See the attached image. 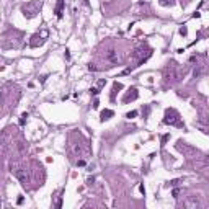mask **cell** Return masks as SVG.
<instances>
[{
  "label": "cell",
  "mask_w": 209,
  "mask_h": 209,
  "mask_svg": "<svg viewBox=\"0 0 209 209\" xmlns=\"http://www.w3.org/2000/svg\"><path fill=\"white\" fill-rule=\"evenodd\" d=\"M23 201H25V198H23V196H20V198L17 199V204H23Z\"/></svg>",
  "instance_id": "16"
},
{
  "label": "cell",
  "mask_w": 209,
  "mask_h": 209,
  "mask_svg": "<svg viewBox=\"0 0 209 209\" xmlns=\"http://www.w3.org/2000/svg\"><path fill=\"white\" fill-rule=\"evenodd\" d=\"M137 96H139V93H137V88H129V93H127V95L123 98V101H124V103L134 101V100H137Z\"/></svg>",
  "instance_id": "5"
},
{
  "label": "cell",
  "mask_w": 209,
  "mask_h": 209,
  "mask_svg": "<svg viewBox=\"0 0 209 209\" xmlns=\"http://www.w3.org/2000/svg\"><path fill=\"white\" fill-rule=\"evenodd\" d=\"M180 183V180H172V182H170V185H173V186H175V185H178Z\"/></svg>",
  "instance_id": "18"
},
{
  "label": "cell",
  "mask_w": 209,
  "mask_h": 209,
  "mask_svg": "<svg viewBox=\"0 0 209 209\" xmlns=\"http://www.w3.org/2000/svg\"><path fill=\"white\" fill-rule=\"evenodd\" d=\"M77 165H79V167H83V165H85V160H83V159L77 160Z\"/></svg>",
  "instance_id": "15"
},
{
  "label": "cell",
  "mask_w": 209,
  "mask_h": 209,
  "mask_svg": "<svg viewBox=\"0 0 209 209\" xmlns=\"http://www.w3.org/2000/svg\"><path fill=\"white\" fill-rule=\"evenodd\" d=\"M92 93H93V95H98V93H100L98 88H92Z\"/></svg>",
  "instance_id": "19"
},
{
  "label": "cell",
  "mask_w": 209,
  "mask_h": 209,
  "mask_svg": "<svg viewBox=\"0 0 209 209\" xmlns=\"http://www.w3.org/2000/svg\"><path fill=\"white\" fill-rule=\"evenodd\" d=\"M113 114H114V113H113L111 110H103V111H101V114H100V116H101L100 119H101V121H108V119H110Z\"/></svg>",
  "instance_id": "10"
},
{
  "label": "cell",
  "mask_w": 209,
  "mask_h": 209,
  "mask_svg": "<svg viewBox=\"0 0 209 209\" xmlns=\"http://www.w3.org/2000/svg\"><path fill=\"white\" fill-rule=\"evenodd\" d=\"M178 195H180V190H178V188H175V190H173V196L176 198V196H178Z\"/></svg>",
  "instance_id": "17"
},
{
  "label": "cell",
  "mask_w": 209,
  "mask_h": 209,
  "mask_svg": "<svg viewBox=\"0 0 209 209\" xmlns=\"http://www.w3.org/2000/svg\"><path fill=\"white\" fill-rule=\"evenodd\" d=\"M163 124H170V126H178V127H183V124L180 123V116L175 110H167L165 111V116H163Z\"/></svg>",
  "instance_id": "2"
},
{
  "label": "cell",
  "mask_w": 209,
  "mask_h": 209,
  "mask_svg": "<svg viewBox=\"0 0 209 209\" xmlns=\"http://www.w3.org/2000/svg\"><path fill=\"white\" fill-rule=\"evenodd\" d=\"M88 70H96V67L93 66V64H90V66H88Z\"/></svg>",
  "instance_id": "21"
},
{
  "label": "cell",
  "mask_w": 209,
  "mask_h": 209,
  "mask_svg": "<svg viewBox=\"0 0 209 209\" xmlns=\"http://www.w3.org/2000/svg\"><path fill=\"white\" fill-rule=\"evenodd\" d=\"M106 57H108V61L110 62H113V64H116L118 62V54H116V51H108V54H106Z\"/></svg>",
  "instance_id": "9"
},
{
  "label": "cell",
  "mask_w": 209,
  "mask_h": 209,
  "mask_svg": "<svg viewBox=\"0 0 209 209\" xmlns=\"http://www.w3.org/2000/svg\"><path fill=\"white\" fill-rule=\"evenodd\" d=\"M118 90H123V83L114 82V85H113V92H111V100H114V98H116V93H118Z\"/></svg>",
  "instance_id": "11"
},
{
  "label": "cell",
  "mask_w": 209,
  "mask_h": 209,
  "mask_svg": "<svg viewBox=\"0 0 209 209\" xmlns=\"http://www.w3.org/2000/svg\"><path fill=\"white\" fill-rule=\"evenodd\" d=\"M183 206L188 209H196L198 207V201H196V198H188L183 201Z\"/></svg>",
  "instance_id": "8"
},
{
  "label": "cell",
  "mask_w": 209,
  "mask_h": 209,
  "mask_svg": "<svg viewBox=\"0 0 209 209\" xmlns=\"http://www.w3.org/2000/svg\"><path fill=\"white\" fill-rule=\"evenodd\" d=\"M26 118H28V113H23V114H21V118H20V124H21V126L26 123Z\"/></svg>",
  "instance_id": "13"
},
{
  "label": "cell",
  "mask_w": 209,
  "mask_h": 209,
  "mask_svg": "<svg viewBox=\"0 0 209 209\" xmlns=\"http://www.w3.org/2000/svg\"><path fill=\"white\" fill-rule=\"evenodd\" d=\"M54 13H56V17H57L59 20L62 18V15H64V0H57V5H56Z\"/></svg>",
  "instance_id": "7"
},
{
  "label": "cell",
  "mask_w": 209,
  "mask_h": 209,
  "mask_svg": "<svg viewBox=\"0 0 209 209\" xmlns=\"http://www.w3.org/2000/svg\"><path fill=\"white\" fill-rule=\"evenodd\" d=\"M47 36H49V31H47V30H43L41 33L33 34V38H31V41H30V46H31V47H38V46H41V44L46 41Z\"/></svg>",
  "instance_id": "4"
},
{
  "label": "cell",
  "mask_w": 209,
  "mask_h": 209,
  "mask_svg": "<svg viewBox=\"0 0 209 209\" xmlns=\"http://www.w3.org/2000/svg\"><path fill=\"white\" fill-rule=\"evenodd\" d=\"M104 83H106V80H100V82H98V87H103Z\"/></svg>",
  "instance_id": "22"
},
{
  "label": "cell",
  "mask_w": 209,
  "mask_h": 209,
  "mask_svg": "<svg viewBox=\"0 0 209 209\" xmlns=\"http://www.w3.org/2000/svg\"><path fill=\"white\" fill-rule=\"evenodd\" d=\"M137 116V111H129V113L126 114V118H129V119H132V118H136Z\"/></svg>",
  "instance_id": "14"
},
{
  "label": "cell",
  "mask_w": 209,
  "mask_h": 209,
  "mask_svg": "<svg viewBox=\"0 0 209 209\" xmlns=\"http://www.w3.org/2000/svg\"><path fill=\"white\" fill-rule=\"evenodd\" d=\"M93 182H95V178H93V176H92V178H88V180H87V183H88V185H92V183H93Z\"/></svg>",
  "instance_id": "23"
},
{
  "label": "cell",
  "mask_w": 209,
  "mask_h": 209,
  "mask_svg": "<svg viewBox=\"0 0 209 209\" xmlns=\"http://www.w3.org/2000/svg\"><path fill=\"white\" fill-rule=\"evenodd\" d=\"M180 34H182V36H186V34H188V28L185 26V25L180 28Z\"/></svg>",
  "instance_id": "12"
},
{
  "label": "cell",
  "mask_w": 209,
  "mask_h": 209,
  "mask_svg": "<svg viewBox=\"0 0 209 209\" xmlns=\"http://www.w3.org/2000/svg\"><path fill=\"white\" fill-rule=\"evenodd\" d=\"M21 11H23V15H25L26 18H34L36 15H38V11H39V3L38 2L26 3V5L21 7Z\"/></svg>",
  "instance_id": "3"
},
{
  "label": "cell",
  "mask_w": 209,
  "mask_h": 209,
  "mask_svg": "<svg viewBox=\"0 0 209 209\" xmlns=\"http://www.w3.org/2000/svg\"><path fill=\"white\" fill-rule=\"evenodd\" d=\"M201 17V13H198V11H195V13H193V18H199Z\"/></svg>",
  "instance_id": "20"
},
{
  "label": "cell",
  "mask_w": 209,
  "mask_h": 209,
  "mask_svg": "<svg viewBox=\"0 0 209 209\" xmlns=\"http://www.w3.org/2000/svg\"><path fill=\"white\" fill-rule=\"evenodd\" d=\"M150 54H152V51L150 49H144V47H137L132 54L129 56V61L134 62V66H132V69L134 67H139L142 62H146L149 57H150Z\"/></svg>",
  "instance_id": "1"
},
{
  "label": "cell",
  "mask_w": 209,
  "mask_h": 209,
  "mask_svg": "<svg viewBox=\"0 0 209 209\" xmlns=\"http://www.w3.org/2000/svg\"><path fill=\"white\" fill-rule=\"evenodd\" d=\"M15 176H17V178H18L23 185H26L28 176H26V173H25V170H23V168H15Z\"/></svg>",
  "instance_id": "6"
}]
</instances>
